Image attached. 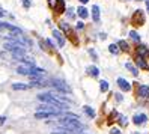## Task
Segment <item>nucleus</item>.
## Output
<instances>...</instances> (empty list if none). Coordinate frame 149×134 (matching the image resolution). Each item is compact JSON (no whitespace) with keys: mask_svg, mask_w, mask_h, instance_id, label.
<instances>
[{"mask_svg":"<svg viewBox=\"0 0 149 134\" xmlns=\"http://www.w3.org/2000/svg\"><path fill=\"white\" fill-rule=\"evenodd\" d=\"M38 100L42 103H48V104H53L56 107H59L60 110H66L68 109V103L59 100L57 96H54L53 94H39L38 95Z\"/></svg>","mask_w":149,"mask_h":134,"instance_id":"f257e3e1","label":"nucleus"},{"mask_svg":"<svg viewBox=\"0 0 149 134\" xmlns=\"http://www.w3.org/2000/svg\"><path fill=\"white\" fill-rule=\"evenodd\" d=\"M59 125L65 130H69L71 133L78 131V130H83V125L78 119H72V118H66V116H62L59 119Z\"/></svg>","mask_w":149,"mask_h":134,"instance_id":"f03ea898","label":"nucleus"},{"mask_svg":"<svg viewBox=\"0 0 149 134\" xmlns=\"http://www.w3.org/2000/svg\"><path fill=\"white\" fill-rule=\"evenodd\" d=\"M51 86H53L54 89H57V91L59 92H65V94H69V92H71V87H69L65 82H62V80H53V82H51L50 83Z\"/></svg>","mask_w":149,"mask_h":134,"instance_id":"7ed1b4c3","label":"nucleus"},{"mask_svg":"<svg viewBox=\"0 0 149 134\" xmlns=\"http://www.w3.org/2000/svg\"><path fill=\"white\" fill-rule=\"evenodd\" d=\"M0 27H3V29H8V30H9L11 33H15L17 36H20V35H23L21 29L15 27V26H12V24H9V23H0Z\"/></svg>","mask_w":149,"mask_h":134,"instance_id":"20e7f679","label":"nucleus"},{"mask_svg":"<svg viewBox=\"0 0 149 134\" xmlns=\"http://www.w3.org/2000/svg\"><path fill=\"white\" fill-rule=\"evenodd\" d=\"M137 95H139L140 98H149V86H145V84L139 86V89H137Z\"/></svg>","mask_w":149,"mask_h":134,"instance_id":"39448f33","label":"nucleus"},{"mask_svg":"<svg viewBox=\"0 0 149 134\" xmlns=\"http://www.w3.org/2000/svg\"><path fill=\"white\" fill-rule=\"evenodd\" d=\"M133 21H134V24H143L145 23V17H143V12L142 11H137L134 15H133Z\"/></svg>","mask_w":149,"mask_h":134,"instance_id":"423d86ee","label":"nucleus"},{"mask_svg":"<svg viewBox=\"0 0 149 134\" xmlns=\"http://www.w3.org/2000/svg\"><path fill=\"white\" fill-rule=\"evenodd\" d=\"M146 121H148V116H146V114H143V113L136 114L134 118H133V122H134L136 125H143Z\"/></svg>","mask_w":149,"mask_h":134,"instance_id":"0eeeda50","label":"nucleus"},{"mask_svg":"<svg viewBox=\"0 0 149 134\" xmlns=\"http://www.w3.org/2000/svg\"><path fill=\"white\" fill-rule=\"evenodd\" d=\"M118 86L122 89V91H125V92L131 91V84L127 82L125 78H118Z\"/></svg>","mask_w":149,"mask_h":134,"instance_id":"6e6552de","label":"nucleus"},{"mask_svg":"<svg viewBox=\"0 0 149 134\" xmlns=\"http://www.w3.org/2000/svg\"><path fill=\"white\" fill-rule=\"evenodd\" d=\"M51 116H59V114L48 113V112H41V110H38L36 113H35V118L36 119H47V118H51Z\"/></svg>","mask_w":149,"mask_h":134,"instance_id":"1a4fd4ad","label":"nucleus"},{"mask_svg":"<svg viewBox=\"0 0 149 134\" xmlns=\"http://www.w3.org/2000/svg\"><path fill=\"white\" fill-rule=\"evenodd\" d=\"M53 36L57 39V44H59V47H63L65 45V38H63V35L60 33L59 30H53Z\"/></svg>","mask_w":149,"mask_h":134,"instance_id":"9d476101","label":"nucleus"},{"mask_svg":"<svg viewBox=\"0 0 149 134\" xmlns=\"http://www.w3.org/2000/svg\"><path fill=\"white\" fill-rule=\"evenodd\" d=\"M137 56H142V57H148L149 56V50L146 45H139L137 47Z\"/></svg>","mask_w":149,"mask_h":134,"instance_id":"9b49d317","label":"nucleus"},{"mask_svg":"<svg viewBox=\"0 0 149 134\" xmlns=\"http://www.w3.org/2000/svg\"><path fill=\"white\" fill-rule=\"evenodd\" d=\"M136 64L139 65V68H142V69H149L148 64L145 62V57H142V56H137V59H136Z\"/></svg>","mask_w":149,"mask_h":134,"instance_id":"f8f14e48","label":"nucleus"},{"mask_svg":"<svg viewBox=\"0 0 149 134\" xmlns=\"http://www.w3.org/2000/svg\"><path fill=\"white\" fill-rule=\"evenodd\" d=\"M29 87H30V84H24V83H14L12 84L14 91H27Z\"/></svg>","mask_w":149,"mask_h":134,"instance_id":"ddd939ff","label":"nucleus"},{"mask_svg":"<svg viewBox=\"0 0 149 134\" xmlns=\"http://www.w3.org/2000/svg\"><path fill=\"white\" fill-rule=\"evenodd\" d=\"M30 69H32V66H30V65H29V66H18L17 73L21 74V75H29V74H30Z\"/></svg>","mask_w":149,"mask_h":134,"instance_id":"4468645a","label":"nucleus"},{"mask_svg":"<svg viewBox=\"0 0 149 134\" xmlns=\"http://www.w3.org/2000/svg\"><path fill=\"white\" fill-rule=\"evenodd\" d=\"M125 68L130 71V73L131 74H133V75H139V71H137V68L133 65V64H131V62H127V64H125Z\"/></svg>","mask_w":149,"mask_h":134,"instance_id":"2eb2a0df","label":"nucleus"},{"mask_svg":"<svg viewBox=\"0 0 149 134\" xmlns=\"http://www.w3.org/2000/svg\"><path fill=\"white\" fill-rule=\"evenodd\" d=\"M92 18H93L95 23H96V21H100V8L96 6V5L92 8Z\"/></svg>","mask_w":149,"mask_h":134,"instance_id":"dca6fc26","label":"nucleus"},{"mask_svg":"<svg viewBox=\"0 0 149 134\" xmlns=\"http://www.w3.org/2000/svg\"><path fill=\"white\" fill-rule=\"evenodd\" d=\"M77 14H78V17H81V18H87V15H89L87 9H86V8H83V6H80L77 9Z\"/></svg>","mask_w":149,"mask_h":134,"instance_id":"f3484780","label":"nucleus"},{"mask_svg":"<svg viewBox=\"0 0 149 134\" xmlns=\"http://www.w3.org/2000/svg\"><path fill=\"white\" fill-rule=\"evenodd\" d=\"M87 73H89L91 75H93V77H98L100 75V69L96 66H89L87 68Z\"/></svg>","mask_w":149,"mask_h":134,"instance_id":"a211bd4d","label":"nucleus"},{"mask_svg":"<svg viewBox=\"0 0 149 134\" xmlns=\"http://www.w3.org/2000/svg\"><path fill=\"white\" fill-rule=\"evenodd\" d=\"M83 110L86 112V114L89 116V118H95V112H93L92 107H89V105H84V107H83Z\"/></svg>","mask_w":149,"mask_h":134,"instance_id":"6ab92c4d","label":"nucleus"},{"mask_svg":"<svg viewBox=\"0 0 149 134\" xmlns=\"http://www.w3.org/2000/svg\"><path fill=\"white\" fill-rule=\"evenodd\" d=\"M130 38L133 39V41H136V42H140V35H139L136 30H131V32H130Z\"/></svg>","mask_w":149,"mask_h":134,"instance_id":"aec40b11","label":"nucleus"},{"mask_svg":"<svg viewBox=\"0 0 149 134\" xmlns=\"http://www.w3.org/2000/svg\"><path fill=\"white\" fill-rule=\"evenodd\" d=\"M100 89H101V92H107L109 91V83L106 82V80H101L100 82Z\"/></svg>","mask_w":149,"mask_h":134,"instance_id":"412c9836","label":"nucleus"},{"mask_svg":"<svg viewBox=\"0 0 149 134\" xmlns=\"http://www.w3.org/2000/svg\"><path fill=\"white\" fill-rule=\"evenodd\" d=\"M109 50H110V53H113V54H118L120 48H119L118 44H111V45H109Z\"/></svg>","mask_w":149,"mask_h":134,"instance_id":"4be33fe9","label":"nucleus"},{"mask_svg":"<svg viewBox=\"0 0 149 134\" xmlns=\"http://www.w3.org/2000/svg\"><path fill=\"white\" fill-rule=\"evenodd\" d=\"M118 45H119V48H120L122 51H128V48H130V47H128V44H127L125 41H119V42H118Z\"/></svg>","mask_w":149,"mask_h":134,"instance_id":"5701e85b","label":"nucleus"},{"mask_svg":"<svg viewBox=\"0 0 149 134\" xmlns=\"http://www.w3.org/2000/svg\"><path fill=\"white\" fill-rule=\"evenodd\" d=\"M48 5L51 9H56V6L59 5V0H48Z\"/></svg>","mask_w":149,"mask_h":134,"instance_id":"b1692460","label":"nucleus"},{"mask_svg":"<svg viewBox=\"0 0 149 134\" xmlns=\"http://www.w3.org/2000/svg\"><path fill=\"white\" fill-rule=\"evenodd\" d=\"M66 15H68V18H74V9L72 8H69V9H66Z\"/></svg>","mask_w":149,"mask_h":134,"instance_id":"393cba45","label":"nucleus"},{"mask_svg":"<svg viewBox=\"0 0 149 134\" xmlns=\"http://www.w3.org/2000/svg\"><path fill=\"white\" fill-rule=\"evenodd\" d=\"M59 12H63L65 11V2H63V0H59Z\"/></svg>","mask_w":149,"mask_h":134,"instance_id":"a878e982","label":"nucleus"},{"mask_svg":"<svg viewBox=\"0 0 149 134\" xmlns=\"http://www.w3.org/2000/svg\"><path fill=\"white\" fill-rule=\"evenodd\" d=\"M60 29H62L63 32H69V26L66 23H60Z\"/></svg>","mask_w":149,"mask_h":134,"instance_id":"bb28decb","label":"nucleus"},{"mask_svg":"<svg viewBox=\"0 0 149 134\" xmlns=\"http://www.w3.org/2000/svg\"><path fill=\"white\" fill-rule=\"evenodd\" d=\"M119 122H120L122 125H127V124H128V121H127L125 116H119Z\"/></svg>","mask_w":149,"mask_h":134,"instance_id":"cd10ccee","label":"nucleus"},{"mask_svg":"<svg viewBox=\"0 0 149 134\" xmlns=\"http://www.w3.org/2000/svg\"><path fill=\"white\" fill-rule=\"evenodd\" d=\"M45 44H47L48 47H51V48H54V47H56V45H54V42L51 41V39H47V41H45Z\"/></svg>","mask_w":149,"mask_h":134,"instance_id":"c85d7f7f","label":"nucleus"},{"mask_svg":"<svg viewBox=\"0 0 149 134\" xmlns=\"http://www.w3.org/2000/svg\"><path fill=\"white\" fill-rule=\"evenodd\" d=\"M23 6L24 8H30V0H23Z\"/></svg>","mask_w":149,"mask_h":134,"instance_id":"c756f323","label":"nucleus"},{"mask_svg":"<svg viewBox=\"0 0 149 134\" xmlns=\"http://www.w3.org/2000/svg\"><path fill=\"white\" fill-rule=\"evenodd\" d=\"M89 54H91V56H92V59H93V60H96V53H95V51H93V50H92V48H91V50H89Z\"/></svg>","mask_w":149,"mask_h":134,"instance_id":"7c9ffc66","label":"nucleus"},{"mask_svg":"<svg viewBox=\"0 0 149 134\" xmlns=\"http://www.w3.org/2000/svg\"><path fill=\"white\" fill-rule=\"evenodd\" d=\"M110 134H122V133H120L118 128H111V130H110Z\"/></svg>","mask_w":149,"mask_h":134,"instance_id":"2f4dec72","label":"nucleus"},{"mask_svg":"<svg viewBox=\"0 0 149 134\" xmlns=\"http://www.w3.org/2000/svg\"><path fill=\"white\" fill-rule=\"evenodd\" d=\"M83 27H84V24H83L81 21H80V23H77V29H78V30H81Z\"/></svg>","mask_w":149,"mask_h":134,"instance_id":"473e14b6","label":"nucleus"},{"mask_svg":"<svg viewBox=\"0 0 149 134\" xmlns=\"http://www.w3.org/2000/svg\"><path fill=\"white\" fill-rule=\"evenodd\" d=\"M115 95H116V100H118V101H122V100H124V98H122V95H120V94H115Z\"/></svg>","mask_w":149,"mask_h":134,"instance_id":"72a5a7b5","label":"nucleus"},{"mask_svg":"<svg viewBox=\"0 0 149 134\" xmlns=\"http://www.w3.org/2000/svg\"><path fill=\"white\" fill-rule=\"evenodd\" d=\"M146 9H148V12H149V0H146Z\"/></svg>","mask_w":149,"mask_h":134,"instance_id":"f704fd0d","label":"nucleus"},{"mask_svg":"<svg viewBox=\"0 0 149 134\" xmlns=\"http://www.w3.org/2000/svg\"><path fill=\"white\" fill-rule=\"evenodd\" d=\"M5 122V118H3V116H0V124H3Z\"/></svg>","mask_w":149,"mask_h":134,"instance_id":"c9c22d12","label":"nucleus"},{"mask_svg":"<svg viewBox=\"0 0 149 134\" xmlns=\"http://www.w3.org/2000/svg\"><path fill=\"white\" fill-rule=\"evenodd\" d=\"M80 2H81V3H87V2H89V0H80Z\"/></svg>","mask_w":149,"mask_h":134,"instance_id":"e433bc0d","label":"nucleus"},{"mask_svg":"<svg viewBox=\"0 0 149 134\" xmlns=\"http://www.w3.org/2000/svg\"><path fill=\"white\" fill-rule=\"evenodd\" d=\"M0 29H2V27H0ZM0 35H2V33H0Z\"/></svg>","mask_w":149,"mask_h":134,"instance_id":"4c0bfd02","label":"nucleus"}]
</instances>
